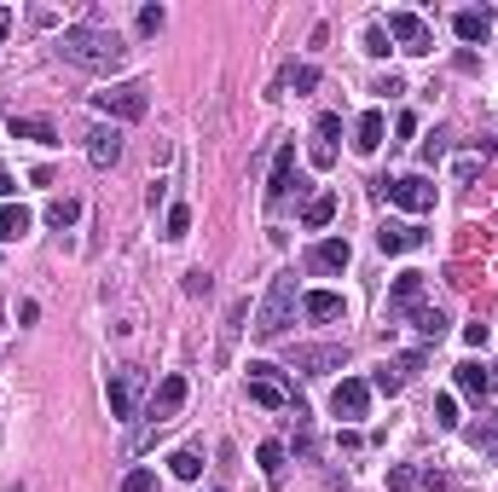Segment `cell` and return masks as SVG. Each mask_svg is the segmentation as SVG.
<instances>
[{"label":"cell","mask_w":498,"mask_h":492,"mask_svg":"<svg viewBox=\"0 0 498 492\" xmlns=\"http://www.w3.org/2000/svg\"><path fill=\"white\" fill-rule=\"evenodd\" d=\"M58 46H65V58H70V65H82V70H99V75H111V70H122V65H128V46H122V35H116V29L70 24Z\"/></svg>","instance_id":"cell-1"},{"label":"cell","mask_w":498,"mask_h":492,"mask_svg":"<svg viewBox=\"0 0 498 492\" xmlns=\"http://www.w3.org/2000/svg\"><path fill=\"white\" fill-rule=\"evenodd\" d=\"M290 313H295V273H278L267 284V301H261V313H255V336L261 342H278L290 330Z\"/></svg>","instance_id":"cell-2"},{"label":"cell","mask_w":498,"mask_h":492,"mask_svg":"<svg viewBox=\"0 0 498 492\" xmlns=\"http://www.w3.org/2000/svg\"><path fill=\"white\" fill-rule=\"evenodd\" d=\"M377 197L383 203H400V209H412V215H429L434 209V186L423 180V174H394V180H377Z\"/></svg>","instance_id":"cell-3"},{"label":"cell","mask_w":498,"mask_h":492,"mask_svg":"<svg viewBox=\"0 0 498 492\" xmlns=\"http://www.w3.org/2000/svg\"><path fill=\"white\" fill-rule=\"evenodd\" d=\"M99 110L116 116V122H139L151 110V93H145V82H116V87L99 93Z\"/></svg>","instance_id":"cell-4"},{"label":"cell","mask_w":498,"mask_h":492,"mask_svg":"<svg viewBox=\"0 0 498 492\" xmlns=\"http://www.w3.org/2000/svg\"><path fill=\"white\" fill-rule=\"evenodd\" d=\"M388 41H400V53H434V29L417 12H388Z\"/></svg>","instance_id":"cell-5"},{"label":"cell","mask_w":498,"mask_h":492,"mask_svg":"<svg viewBox=\"0 0 498 492\" xmlns=\"http://www.w3.org/2000/svg\"><path fill=\"white\" fill-rule=\"evenodd\" d=\"M417 371H423V354H400V359H383L377 371H371V388H377V394H400V388H406Z\"/></svg>","instance_id":"cell-6"},{"label":"cell","mask_w":498,"mask_h":492,"mask_svg":"<svg viewBox=\"0 0 498 492\" xmlns=\"http://www.w3.org/2000/svg\"><path fill=\"white\" fill-rule=\"evenodd\" d=\"M249 400L267 406V411H284V406H290V388L273 377V365H261V359L249 365Z\"/></svg>","instance_id":"cell-7"},{"label":"cell","mask_w":498,"mask_h":492,"mask_svg":"<svg viewBox=\"0 0 498 492\" xmlns=\"http://www.w3.org/2000/svg\"><path fill=\"white\" fill-rule=\"evenodd\" d=\"M295 371L302 377H324V371H342L348 365V347H336V342H324V347H295Z\"/></svg>","instance_id":"cell-8"},{"label":"cell","mask_w":498,"mask_h":492,"mask_svg":"<svg viewBox=\"0 0 498 492\" xmlns=\"http://www.w3.org/2000/svg\"><path fill=\"white\" fill-rule=\"evenodd\" d=\"M331 411H336V417H365V411H371V383H360V377H342L336 394H331Z\"/></svg>","instance_id":"cell-9"},{"label":"cell","mask_w":498,"mask_h":492,"mask_svg":"<svg viewBox=\"0 0 498 492\" xmlns=\"http://www.w3.org/2000/svg\"><path fill=\"white\" fill-rule=\"evenodd\" d=\"M87 163L93 168H116L122 163V128L111 122V128H93L87 134Z\"/></svg>","instance_id":"cell-10"},{"label":"cell","mask_w":498,"mask_h":492,"mask_svg":"<svg viewBox=\"0 0 498 492\" xmlns=\"http://www.w3.org/2000/svg\"><path fill=\"white\" fill-rule=\"evenodd\" d=\"M348 261H354L348 237H324V244H314V249H307V266H314V273H342Z\"/></svg>","instance_id":"cell-11"},{"label":"cell","mask_w":498,"mask_h":492,"mask_svg":"<svg viewBox=\"0 0 498 492\" xmlns=\"http://www.w3.org/2000/svg\"><path fill=\"white\" fill-rule=\"evenodd\" d=\"M185 406V377H163V388L157 394H151V423H168V417H174V411Z\"/></svg>","instance_id":"cell-12"},{"label":"cell","mask_w":498,"mask_h":492,"mask_svg":"<svg viewBox=\"0 0 498 492\" xmlns=\"http://www.w3.org/2000/svg\"><path fill=\"white\" fill-rule=\"evenodd\" d=\"M105 394H111V417H134V400H139V371H116L111 383H105Z\"/></svg>","instance_id":"cell-13"},{"label":"cell","mask_w":498,"mask_h":492,"mask_svg":"<svg viewBox=\"0 0 498 492\" xmlns=\"http://www.w3.org/2000/svg\"><path fill=\"white\" fill-rule=\"evenodd\" d=\"M417 244H423L417 226H400V220H383V226H377V249H383V256H406V249H417Z\"/></svg>","instance_id":"cell-14"},{"label":"cell","mask_w":498,"mask_h":492,"mask_svg":"<svg viewBox=\"0 0 498 492\" xmlns=\"http://www.w3.org/2000/svg\"><path fill=\"white\" fill-rule=\"evenodd\" d=\"M423 307V273H400L388 290V313H417Z\"/></svg>","instance_id":"cell-15"},{"label":"cell","mask_w":498,"mask_h":492,"mask_svg":"<svg viewBox=\"0 0 498 492\" xmlns=\"http://www.w3.org/2000/svg\"><path fill=\"white\" fill-rule=\"evenodd\" d=\"M290 186H295V146H278V156H273V180H267V203H284Z\"/></svg>","instance_id":"cell-16"},{"label":"cell","mask_w":498,"mask_h":492,"mask_svg":"<svg viewBox=\"0 0 498 492\" xmlns=\"http://www.w3.org/2000/svg\"><path fill=\"white\" fill-rule=\"evenodd\" d=\"M336 134H342V116H319V128H314V168L336 163Z\"/></svg>","instance_id":"cell-17"},{"label":"cell","mask_w":498,"mask_h":492,"mask_svg":"<svg viewBox=\"0 0 498 492\" xmlns=\"http://www.w3.org/2000/svg\"><path fill=\"white\" fill-rule=\"evenodd\" d=\"M383 134H388V122H383V110H365V116H360V122H354V151H360V156H371V151H377V146H383Z\"/></svg>","instance_id":"cell-18"},{"label":"cell","mask_w":498,"mask_h":492,"mask_svg":"<svg viewBox=\"0 0 498 492\" xmlns=\"http://www.w3.org/2000/svg\"><path fill=\"white\" fill-rule=\"evenodd\" d=\"M453 29H458V41H487L493 35V12L487 6H470V12H458V18H453Z\"/></svg>","instance_id":"cell-19"},{"label":"cell","mask_w":498,"mask_h":492,"mask_svg":"<svg viewBox=\"0 0 498 492\" xmlns=\"http://www.w3.org/2000/svg\"><path fill=\"white\" fill-rule=\"evenodd\" d=\"M12 139H35V146H58V128L41 116H12Z\"/></svg>","instance_id":"cell-20"},{"label":"cell","mask_w":498,"mask_h":492,"mask_svg":"<svg viewBox=\"0 0 498 492\" xmlns=\"http://www.w3.org/2000/svg\"><path fill=\"white\" fill-rule=\"evenodd\" d=\"M29 232V209L24 203H0V244H18Z\"/></svg>","instance_id":"cell-21"},{"label":"cell","mask_w":498,"mask_h":492,"mask_svg":"<svg viewBox=\"0 0 498 492\" xmlns=\"http://www.w3.org/2000/svg\"><path fill=\"white\" fill-rule=\"evenodd\" d=\"M255 464H261V475H267V487L284 481V447H278V440H267V447L255 452Z\"/></svg>","instance_id":"cell-22"},{"label":"cell","mask_w":498,"mask_h":492,"mask_svg":"<svg viewBox=\"0 0 498 492\" xmlns=\"http://www.w3.org/2000/svg\"><path fill=\"white\" fill-rule=\"evenodd\" d=\"M75 215H82V203H75V197H53V203H46V226H58V232L75 226Z\"/></svg>","instance_id":"cell-23"},{"label":"cell","mask_w":498,"mask_h":492,"mask_svg":"<svg viewBox=\"0 0 498 492\" xmlns=\"http://www.w3.org/2000/svg\"><path fill=\"white\" fill-rule=\"evenodd\" d=\"M412 325L423 330L429 342H441V336H446V313H441V307H417V313H412Z\"/></svg>","instance_id":"cell-24"},{"label":"cell","mask_w":498,"mask_h":492,"mask_svg":"<svg viewBox=\"0 0 498 492\" xmlns=\"http://www.w3.org/2000/svg\"><path fill=\"white\" fill-rule=\"evenodd\" d=\"M458 388H463V394H487V388H493V377L481 371L475 359H463V365H458Z\"/></svg>","instance_id":"cell-25"},{"label":"cell","mask_w":498,"mask_h":492,"mask_svg":"<svg viewBox=\"0 0 498 492\" xmlns=\"http://www.w3.org/2000/svg\"><path fill=\"white\" fill-rule=\"evenodd\" d=\"M302 307L314 313V319H336V313H342V296H336V290H314V296L302 301Z\"/></svg>","instance_id":"cell-26"},{"label":"cell","mask_w":498,"mask_h":492,"mask_svg":"<svg viewBox=\"0 0 498 492\" xmlns=\"http://www.w3.org/2000/svg\"><path fill=\"white\" fill-rule=\"evenodd\" d=\"M302 220H307L314 232H319V226H331V220H336V197H331V192H324V197H314V203H307V215H302Z\"/></svg>","instance_id":"cell-27"},{"label":"cell","mask_w":498,"mask_h":492,"mask_svg":"<svg viewBox=\"0 0 498 492\" xmlns=\"http://www.w3.org/2000/svg\"><path fill=\"white\" fill-rule=\"evenodd\" d=\"M168 469H174V481H197V475H204V457H197V452H174Z\"/></svg>","instance_id":"cell-28"},{"label":"cell","mask_w":498,"mask_h":492,"mask_svg":"<svg viewBox=\"0 0 498 492\" xmlns=\"http://www.w3.org/2000/svg\"><path fill=\"white\" fill-rule=\"evenodd\" d=\"M163 226H168V232H163L168 244H180V237L192 232V209H185V203H174V209H168V220H163Z\"/></svg>","instance_id":"cell-29"},{"label":"cell","mask_w":498,"mask_h":492,"mask_svg":"<svg viewBox=\"0 0 498 492\" xmlns=\"http://www.w3.org/2000/svg\"><path fill=\"white\" fill-rule=\"evenodd\" d=\"M412 487H423V475H417V469H406V464L388 469V492H412Z\"/></svg>","instance_id":"cell-30"},{"label":"cell","mask_w":498,"mask_h":492,"mask_svg":"<svg viewBox=\"0 0 498 492\" xmlns=\"http://www.w3.org/2000/svg\"><path fill=\"white\" fill-rule=\"evenodd\" d=\"M434 423H441V428H458V400H453V394H441V400H434Z\"/></svg>","instance_id":"cell-31"},{"label":"cell","mask_w":498,"mask_h":492,"mask_svg":"<svg viewBox=\"0 0 498 492\" xmlns=\"http://www.w3.org/2000/svg\"><path fill=\"white\" fill-rule=\"evenodd\" d=\"M365 53H371V58H388V29H383V24L365 29Z\"/></svg>","instance_id":"cell-32"},{"label":"cell","mask_w":498,"mask_h":492,"mask_svg":"<svg viewBox=\"0 0 498 492\" xmlns=\"http://www.w3.org/2000/svg\"><path fill=\"white\" fill-rule=\"evenodd\" d=\"M163 24H168V12H163V6H139V29H145V35H157Z\"/></svg>","instance_id":"cell-33"},{"label":"cell","mask_w":498,"mask_h":492,"mask_svg":"<svg viewBox=\"0 0 498 492\" xmlns=\"http://www.w3.org/2000/svg\"><path fill=\"white\" fill-rule=\"evenodd\" d=\"M290 87H295V93H314V87H319V70H314V65L290 70Z\"/></svg>","instance_id":"cell-34"},{"label":"cell","mask_w":498,"mask_h":492,"mask_svg":"<svg viewBox=\"0 0 498 492\" xmlns=\"http://www.w3.org/2000/svg\"><path fill=\"white\" fill-rule=\"evenodd\" d=\"M151 487H157L151 469H128V481H122V492H151Z\"/></svg>","instance_id":"cell-35"},{"label":"cell","mask_w":498,"mask_h":492,"mask_svg":"<svg viewBox=\"0 0 498 492\" xmlns=\"http://www.w3.org/2000/svg\"><path fill=\"white\" fill-rule=\"evenodd\" d=\"M185 296H209V273H204V266H192V273H185Z\"/></svg>","instance_id":"cell-36"},{"label":"cell","mask_w":498,"mask_h":492,"mask_svg":"<svg viewBox=\"0 0 498 492\" xmlns=\"http://www.w3.org/2000/svg\"><path fill=\"white\" fill-rule=\"evenodd\" d=\"M470 440H475V447H481V452H487V457H498V435H493V428H475V435H470Z\"/></svg>","instance_id":"cell-37"},{"label":"cell","mask_w":498,"mask_h":492,"mask_svg":"<svg viewBox=\"0 0 498 492\" xmlns=\"http://www.w3.org/2000/svg\"><path fill=\"white\" fill-rule=\"evenodd\" d=\"M487 336H493L487 325H463V342H470V347H487Z\"/></svg>","instance_id":"cell-38"},{"label":"cell","mask_w":498,"mask_h":492,"mask_svg":"<svg viewBox=\"0 0 498 492\" xmlns=\"http://www.w3.org/2000/svg\"><path fill=\"white\" fill-rule=\"evenodd\" d=\"M394 134H400V139H412V134H417V116H412V110H400V122H394Z\"/></svg>","instance_id":"cell-39"},{"label":"cell","mask_w":498,"mask_h":492,"mask_svg":"<svg viewBox=\"0 0 498 492\" xmlns=\"http://www.w3.org/2000/svg\"><path fill=\"white\" fill-rule=\"evenodd\" d=\"M423 487H429V492H453V481H446V475H434V469L423 475Z\"/></svg>","instance_id":"cell-40"},{"label":"cell","mask_w":498,"mask_h":492,"mask_svg":"<svg viewBox=\"0 0 498 492\" xmlns=\"http://www.w3.org/2000/svg\"><path fill=\"white\" fill-rule=\"evenodd\" d=\"M6 35H12V12L0 6V41H6Z\"/></svg>","instance_id":"cell-41"},{"label":"cell","mask_w":498,"mask_h":492,"mask_svg":"<svg viewBox=\"0 0 498 492\" xmlns=\"http://www.w3.org/2000/svg\"><path fill=\"white\" fill-rule=\"evenodd\" d=\"M0 197H12V180H6V174H0Z\"/></svg>","instance_id":"cell-42"},{"label":"cell","mask_w":498,"mask_h":492,"mask_svg":"<svg viewBox=\"0 0 498 492\" xmlns=\"http://www.w3.org/2000/svg\"><path fill=\"white\" fill-rule=\"evenodd\" d=\"M493 388H498V371H493Z\"/></svg>","instance_id":"cell-43"}]
</instances>
